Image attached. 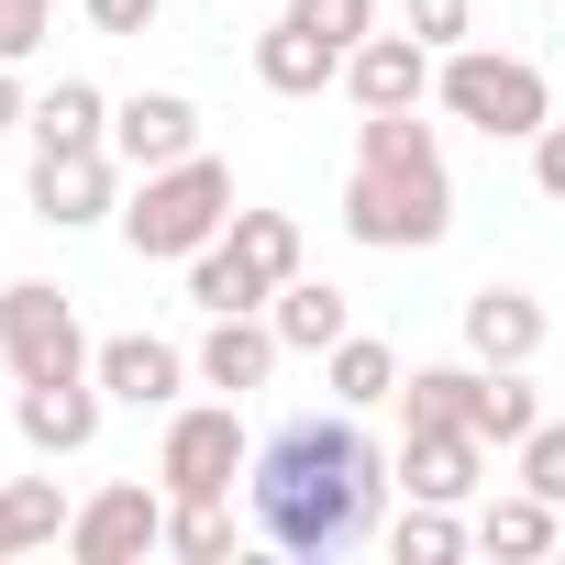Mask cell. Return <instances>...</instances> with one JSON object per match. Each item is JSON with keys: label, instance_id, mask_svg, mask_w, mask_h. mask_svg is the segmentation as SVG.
Here are the masks:
<instances>
[{"label": "cell", "instance_id": "cell-1", "mask_svg": "<svg viewBox=\"0 0 565 565\" xmlns=\"http://www.w3.org/2000/svg\"><path fill=\"white\" fill-rule=\"evenodd\" d=\"M388 488H399V455L366 444V411H300V422H277V433L255 444V466H244L255 532H266L277 554H300V565L355 554V543L377 532Z\"/></svg>", "mask_w": 565, "mask_h": 565}, {"label": "cell", "instance_id": "cell-2", "mask_svg": "<svg viewBox=\"0 0 565 565\" xmlns=\"http://www.w3.org/2000/svg\"><path fill=\"white\" fill-rule=\"evenodd\" d=\"M222 222H233V167H222V156L145 167L134 200H122V244L156 255V266H189L200 244H222Z\"/></svg>", "mask_w": 565, "mask_h": 565}, {"label": "cell", "instance_id": "cell-3", "mask_svg": "<svg viewBox=\"0 0 565 565\" xmlns=\"http://www.w3.org/2000/svg\"><path fill=\"white\" fill-rule=\"evenodd\" d=\"M344 233H355L366 255H422V244H444V233H455V178H444V156H411V167H366V156H355V178H344Z\"/></svg>", "mask_w": 565, "mask_h": 565}, {"label": "cell", "instance_id": "cell-4", "mask_svg": "<svg viewBox=\"0 0 565 565\" xmlns=\"http://www.w3.org/2000/svg\"><path fill=\"white\" fill-rule=\"evenodd\" d=\"M433 100H444L455 122H477L488 145H532V134L554 122V78H543L532 56H499V45H455V56L433 67Z\"/></svg>", "mask_w": 565, "mask_h": 565}, {"label": "cell", "instance_id": "cell-5", "mask_svg": "<svg viewBox=\"0 0 565 565\" xmlns=\"http://www.w3.org/2000/svg\"><path fill=\"white\" fill-rule=\"evenodd\" d=\"M244 466H255V444H244L233 399H178L167 411V444H156V488L167 499H233Z\"/></svg>", "mask_w": 565, "mask_h": 565}, {"label": "cell", "instance_id": "cell-6", "mask_svg": "<svg viewBox=\"0 0 565 565\" xmlns=\"http://www.w3.org/2000/svg\"><path fill=\"white\" fill-rule=\"evenodd\" d=\"M0 355H12V377H89L78 300L45 289V277H12V289H0Z\"/></svg>", "mask_w": 565, "mask_h": 565}, {"label": "cell", "instance_id": "cell-7", "mask_svg": "<svg viewBox=\"0 0 565 565\" xmlns=\"http://www.w3.org/2000/svg\"><path fill=\"white\" fill-rule=\"evenodd\" d=\"M67 554H78V565H134V554H167V488H145V477H111L100 499H78V521H67Z\"/></svg>", "mask_w": 565, "mask_h": 565}, {"label": "cell", "instance_id": "cell-8", "mask_svg": "<svg viewBox=\"0 0 565 565\" xmlns=\"http://www.w3.org/2000/svg\"><path fill=\"white\" fill-rule=\"evenodd\" d=\"M122 156L111 145H78V156H34V222L56 233H89V222H122Z\"/></svg>", "mask_w": 565, "mask_h": 565}, {"label": "cell", "instance_id": "cell-9", "mask_svg": "<svg viewBox=\"0 0 565 565\" xmlns=\"http://www.w3.org/2000/svg\"><path fill=\"white\" fill-rule=\"evenodd\" d=\"M89 377H100V399H122V411H178L200 366H189L167 333H111V344H89Z\"/></svg>", "mask_w": 565, "mask_h": 565}, {"label": "cell", "instance_id": "cell-10", "mask_svg": "<svg viewBox=\"0 0 565 565\" xmlns=\"http://www.w3.org/2000/svg\"><path fill=\"white\" fill-rule=\"evenodd\" d=\"M433 67H444V56H433L422 34H366V45L344 56V100H355V111H422V100H433Z\"/></svg>", "mask_w": 565, "mask_h": 565}, {"label": "cell", "instance_id": "cell-11", "mask_svg": "<svg viewBox=\"0 0 565 565\" xmlns=\"http://www.w3.org/2000/svg\"><path fill=\"white\" fill-rule=\"evenodd\" d=\"M111 156H122L134 178L200 156V100H189V89H134V100H111Z\"/></svg>", "mask_w": 565, "mask_h": 565}, {"label": "cell", "instance_id": "cell-12", "mask_svg": "<svg viewBox=\"0 0 565 565\" xmlns=\"http://www.w3.org/2000/svg\"><path fill=\"white\" fill-rule=\"evenodd\" d=\"M543 300L521 289V277H488V289H466V355L477 366H532L543 355Z\"/></svg>", "mask_w": 565, "mask_h": 565}, {"label": "cell", "instance_id": "cell-13", "mask_svg": "<svg viewBox=\"0 0 565 565\" xmlns=\"http://www.w3.org/2000/svg\"><path fill=\"white\" fill-rule=\"evenodd\" d=\"M477 477H488V444H477L466 422H422V433H399V488H411V499L466 510V499H477Z\"/></svg>", "mask_w": 565, "mask_h": 565}, {"label": "cell", "instance_id": "cell-14", "mask_svg": "<svg viewBox=\"0 0 565 565\" xmlns=\"http://www.w3.org/2000/svg\"><path fill=\"white\" fill-rule=\"evenodd\" d=\"M277 355H289V344H277V322L266 311H211V333H200V388H222V399H244V388H266L277 377Z\"/></svg>", "mask_w": 565, "mask_h": 565}, {"label": "cell", "instance_id": "cell-15", "mask_svg": "<svg viewBox=\"0 0 565 565\" xmlns=\"http://www.w3.org/2000/svg\"><path fill=\"white\" fill-rule=\"evenodd\" d=\"M12 422H23L34 455H89L100 444V377H23Z\"/></svg>", "mask_w": 565, "mask_h": 565}, {"label": "cell", "instance_id": "cell-16", "mask_svg": "<svg viewBox=\"0 0 565 565\" xmlns=\"http://www.w3.org/2000/svg\"><path fill=\"white\" fill-rule=\"evenodd\" d=\"M255 78H266L277 100H322V89H344V45H322L300 12H277V23L255 34Z\"/></svg>", "mask_w": 565, "mask_h": 565}, {"label": "cell", "instance_id": "cell-17", "mask_svg": "<svg viewBox=\"0 0 565 565\" xmlns=\"http://www.w3.org/2000/svg\"><path fill=\"white\" fill-rule=\"evenodd\" d=\"M466 532H477V554H510V565H532V554H565V510H554V499H532V488L488 499Z\"/></svg>", "mask_w": 565, "mask_h": 565}, {"label": "cell", "instance_id": "cell-18", "mask_svg": "<svg viewBox=\"0 0 565 565\" xmlns=\"http://www.w3.org/2000/svg\"><path fill=\"white\" fill-rule=\"evenodd\" d=\"M266 322H277V344H289V355H333V344L355 333V311H344L333 277H289V289L266 300Z\"/></svg>", "mask_w": 565, "mask_h": 565}, {"label": "cell", "instance_id": "cell-19", "mask_svg": "<svg viewBox=\"0 0 565 565\" xmlns=\"http://www.w3.org/2000/svg\"><path fill=\"white\" fill-rule=\"evenodd\" d=\"M34 156H78V145H111V100L89 89V78H56L45 100H34Z\"/></svg>", "mask_w": 565, "mask_h": 565}, {"label": "cell", "instance_id": "cell-20", "mask_svg": "<svg viewBox=\"0 0 565 565\" xmlns=\"http://www.w3.org/2000/svg\"><path fill=\"white\" fill-rule=\"evenodd\" d=\"M477 388H488L477 355H455V366H411V377H399V433H422V422H466V433H477Z\"/></svg>", "mask_w": 565, "mask_h": 565}, {"label": "cell", "instance_id": "cell-21", "mask_svg": "<svg viewBox=\"0 0 565 565\" xmlns=\"http://www.w3.org/2000/svg\"><path fill=\"white\" fill-rule=\"evenodd\" d=\"M78 499L56 477H0V554H34V543H67Z\"/></svg>", "mask_w": 565, "mask_h": 565}, {"label": "cell", "instance_id": "cell-22", "mask_svg": "<svg viewBox=\"0 0 565 565\" xmlns=\"http://www.w3.org/2000/svg\"><path fill=\"white\" fill-rule=\"evenodd\" d=\"M322 388H333V411H388V399H399V355H388L377 333H344V344L322 355Z\"/></svg>", "mask_w": 565, "mask_h": 565}, {"label": "cell", "instance_id": "cell-23", "mask_svg": "<svg viewBox=\"0 0 565 565\" xmlns=\"http://www.w3.org/2000/svg\"><path fill=\"white\" fill-rule=\"evenodd\" d=\"M222 244L266 277V289H289V277H300V211H233V222H222Z\"/></svg>", "mask_w": 565, "mask_h": 565}, {"label": "cell", "instance_id": "cell-24", "mask_svg": "<svg viewBox=\"0 0 565 565\" xmlns=\"http://www.w3.org/2000/svg\"><path fill=\"white\" fill-rule=\"evenodd\" d=\"M189 300H200V311H266L277 289H266L233 244H200V255H189Z\"/></svg>", "mask_w": 565, "mask_h": 565}, {"label": "cell", "instance_id": "cell-25", "mask_svg": "<svg viewBox=\"0 0 565 565\" xmlns=\"http://www.w3.org/2000/svg\"><path fill=\"white\" fill-rule=\"evenodd\" d=\"M167 554L178 565H222L233 554V499H167Z\"/></svg>", "mask_w": 565, "mask_h": 565}, {"label": "cell", "instance_id": "cell-26", "mask_svg": "<svg viewBox=\"0 0 565 565\" xmlns=\"http://www.w3.org/2000/svg\"><path fill=\"white\" fill-rule=\"evenodd\" d=\"M532 422H543L532 377H521V366H488V388H477V444H521Z\"/></svg>", "mask_w": 565, "mask_h": 565}, {"label": "cell", "instance_id": "cell-27", "mask_svg": "<svg viewBox=\"0 0 565 565\" xmlns=\"http://www.w3.org/2000/svg\"><path fill=\"white\" fill-rule=\"evenodd\" d=\"M388 543H399V565H455V554H466V543H477V532H466V521H455V510H444V499H411V510H399V532H388Z\"/></svg>", "mask_w": 565, "mask_h": 565}, {"label": "cell", "instance_id": "cell-28", "mask_svg": "<svg viewBox=\"0 0 565 565\" xmlns=\"http://www.w3.org/2000/svg\"><path fill=\"white\" fill-rule=\"evenodd\" d=\"M510 455H521V488H532V499H554V510H565V422H532V433H521V444H510Z\"/></svg>", "mask_w": 565, "mask_h": 565}, {"label": "cell", "instance_id": "cell-29", "mask_svg": "<svg viewBox=\"0 0 565 565\" xmlns=\"http://www.w3.org/2000/svg\"><path fill=\"white\" fill-rule=\"evenodd\" d=\"M289 12H300V23L322 34V45H344V56H355V45L377 34V0H289Z\"/></svg>", "mask_w": 565, "mask_h": 565}, {"label": "cell", "instance_id": "cell-30", "mask_svg": "<svg viewBox=\"0 0 565 565\" xmlns=\"http://www.w3.org/2000/svg\"><path fill=\"white\" fill-rule=\"evenodd\" d=\"M45 34H56V0H0V56H12V67H34Z\"/></svg>", "mask_w": 565, "mask_h": 565}, {"label": "cell", "instance_id": "cell-31", "mask_svg": "<svg viewBox=\"0 0 565 565\" xmlns=\"http://www.w3.org/2000/svg\"><path fill=\"white\" fill-rule=\"evenodd\" d=\"M411 34H422L433 56H455V45H477V0H411Z\"/></svg>", "mask_w": 565, "mask_h": 565}, {"label": "cell", "instance_id": "cell-32", "mask_svg": "<svg viewBox=\"0 0 565 565\" xmlns=\"http://www.w3.org/2000/svg\"><path fill=\"white\" fill-rule=\"evenodd\" d=\"M78 12H89L100 34H156V12H167V0H78Z\"/></svg>", "mask_w": 565, "mask_h": 565}, {"label": "cell", "instance_id": "cell-33", "mask_svg": "<svg viewBox=\"0 0 565 565\" xmlns=\"http://www.w3.org/2000/svg\"><path fill=\"white\" fill-rule=\"evenodd\" d=\"M532 189H543V200H565V122H543V134H532Z\"/></svg>", "mask_w": 565, "mask_h": 565}, {"label": "cell", "instance_id": "cell-34", "mask_svg": "<svg viewBox=\"0 0 565 565\" xmlns=\"http://www.w3.org/2000/svg\"><path fill=\"white\" fill-rule=\"evenodd\" d=\"M23 122H34V100H23V67L0 56V134H23Z\"/></svg>", "mask_w": 565, "mask_h": 565}, {"label": "cell", "instance_id": "cell-35", "mask_svg": "<svg viewBox=\"0 0 565 565\" xmlns=\"http://www.w3.org/2000/svg\"><path fill=\"white\" fill-rule=\"evenodd\" d=\"M554 56H565V45H554Z\"/></svg>", "mask_w": 565, "mask_h": 565}]
</instances>
